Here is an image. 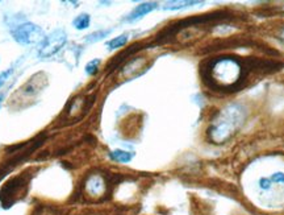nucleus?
<instances>
[{
	"label": "nucleus",
	"instance_id": "nucleus-6",
	"mask_svg": "<svg viewBox=\"0 0 284 215\" xmlns=\"http://www.w3.org/2000/svg\"><path fill=\"white\" fill-rule=\"evenodd\" d=\"M157 7H158V3H142L139 6H137L132 12L128 15L126 17V21H129V23H133V21H137V20L142 19V17L150 13L152 11L157 10Z\"/></svg>",
	"mask_w": 284,
	"mask_h": 215
},
{
	"label": "nucleus",
	"instance_id": "nucleus-3",
	"mask_svg": "<svg viewBox=\"0 0 284 215\" xmlns=\"http://www.w3.org/2000/svg\"><path fill=\"white\" fill-rule=\"evenodd\" d=\"M239 74H241V68L233 59H221L213 66V77L223 85L234 83L239 78Z\"/></svg>",
	"mask_w": 284,
	"mask_h": 215
},
{
	"label": "nucleus",
	"instance_id": "nucleus-11",
	"mask_svg": "<svg viewBox=\"0 0 284 215\" xmlns=\"http://www.w3.org/2000/svg\"><path fill=\"white\" fill-rule=\"evenodd\" d=\"M112 32L111 29L108 30H97V32L95 33H91V35H88L87 37H86V43H96V41H100V40H103L104 37H106L110 33Z\"/></svg>",
	"mask_w": 284,
	"mask_h": 215
},
{
	"label": "nucleus",
	"instance_id": "nucleus-16",
	"mask_svg": "<svg viewBox=\"0 0 284 215\" xmlns=\"http://www.w3.org/2000/svg\"><path fill=\"white\" fill-rule=\"evenodd\" d=\"M2 102H3V95H0V106H2Z\"/></svg>",
	"mask_w": 284,
	"mask_h": 215
},
{
	"label": "nucleus",
	"instance_id": "nucleus-7",
	"mask_svg": "<svg viewBox=\"0 0 284 215\" xmlns=\"http://www.w3.org/2000/svg\"><path fill=\"white\" fill-rule=\"evenodd\" d=\"M91 23V17L88 13H81V15H78L77 17L74 19L73 21V25L75 26V29L78 30H83V29H87L88 26H90Z\"/></svg>",
	"mask_w": 284,
	"mask_h": 215
},
{
	"label": "nucleus",
	"instance_id": "nucleus-9",
	"mask_svg": "<svg viewBox=\"0 0 284 215\" xmlns=\"http://www.w3.org/2000/svg\"><path fill=\"white\" fill-rule=\"evenodd\" d=\"M200 2H168L163 6V10H181V8H186V7L190 6H195V4H199Z\"/></svg>",
	"mask_w": 284,
	"mask_h": 215
},
{
	"label": "nucleus",
	"instance_id": "nucleus-13",
	"mask_svg": "<svg viewBox=\"0 0 284 215\" xmlns=\"http://www.w3.org/2000/svg\"><path fill=\"white\" fill-rule=\"evenodd\" d=\"M99 65H100V59H92V61L88 62L87 66H86V73L90 75L96 74Z\"/></svg>",
	"mask_w": 284,
	"mask_h": 215
},
{
	"label": "nucleus",
	"instance_id": "nucleus-2",
	"mask_svg": "<svg viewBox=\"0 0 284 215\" xmlns=\"http://www.w3.org/2000/svg\"><path fill=\"white\" fill-rule=\"evenodd\" d=\"M12 37L16 43L21 45H36L41 44L45 39L44 30L39 25L33 23H24L17 25L15 29H12Z\"/></svg>",
	"mask_w": 284,
	"mask_h": 215
},
{
	"label": "nucleus",
	"instance_id": "nucleus-10",
	"mask_svg": "<svg viewBox=\"0 0 284 215\" xmlns=\"http://www.w3.org/2000/svg\"><path fill=\"white\" fill-rule=\"evenodd\" d=\"M126 43H128V35L125 33V35H121V36L115 37L113 40L108 41V43H106V46H108L111 50H113V49H117V48H121V46L125 45Z\"/></svg>",
	"mask_w": 284,
	"mask_h": 215
},
{
	"label": "nucleus",
	"instance_id": "nucleus-14",
	"mask_svg": "<svg viewBox=\"0 0 284 215\" xmlns=\"http://www.w3.org/2000/svg\"><path fill=\"white\" fill-rule=\"evenodd\" d=\"M271 181L274 182V185H281L284 183V173L283 172H276V173H272L271 176H270Z\"/></svg>",
	"mask_w": 284,
	"mask_h": 215
},
{
	"label": "nucleus",
	"instance_id": "nucleus-4",
	"mask_svg": "<svg viewBox=\"0 0 284 215\" xmlns=\"http://www.w3.org/2000/svg\"><path fill=\"white\" fill-rule=\"evenodd\" d=\"M67 41V35L63 29H55L48 37L44 39L40 44L39 57L42 59H46L49 57H53L54 54L59 52L63 48V45Z\"/></svg>",
	"mask_w": 284,
	"mask_h": 215
},
{
	"label": "nucleus",
	"instance_id": "nucleus-1",
	"mask_svg": "<svg viewBox=\"0 0 284 215\" xmlns=\"http://www.w3.org/2000/svg\"><path fill=\"white\" fill-rule=\"evenodd\" d=\"M245 110L239 105H229L213 120L209 128V137L215 144L225 143L242 126Z\"/></svg>",
	"mask_w": 284,
	"mask_h": 215
},
{
	"label": "nucleus",
	"instance_id": "nucleus-15",
	"mask_svg": "<svg viewBox=\"0 0 284 215\" xmlns=\"http://www.w3.org/2000/svg\"><path fill=\"white\" fill-rule=\"evenodd\" d=\"M13 73V69H8V70H6V72L0 73V87L4 85L7 82V79L10 78V75Z\"/></svg>",
	"mask_w": 284,
	"mask_h": 215
},
{
	"label": "nucleus",
	"instance_id": "nucleus-12",
	"mask_svg": "<svg viewBox=\"0 0 284 215\" xmlns=\"http://www.w3.org/2000/svg\"><path fill=\"white\" fill-rule=\"evenodd\" d=\"M274 186V182L271 181L270 177H261L258 181V189L261 192H270Z\"/></svg>",
	"mask_w": 284,
	"mask_h": 215
},
{
	"label": "nucleus",
	"instance_id": "nucleus-5",
	"mask_svg": "<svg viewBox=\"0 0 284 215\" xmlns=\"http://www.w3.org/2000/svg\"><path fill=\"white\" fill-rule=\"evenodd\" d=\"M106 192L105 179L100 174H91L84 182V193L91 198H100Z\"/></svg>",
	"mask_w": 284,
	"mask_h": 215
},
{
	"label": "nucleus",
	"instance_id": "nucleus-8",
	"mask_svg": "<svg viewBox=\"0 0 284 215\" xmlns=\"http://www.w3.org/2000/svg\"><path fill=\"white\" fill-rule=\"evenodd\" d=\"M111 159L115 161H117V163H129L130 160L133 159V153H130V152H126V150H123V149H116L113 150V152H111L110 153Z\"/></svg>",
	"mask_w": 284,
	"mask_h": 215
}]
</instances>
